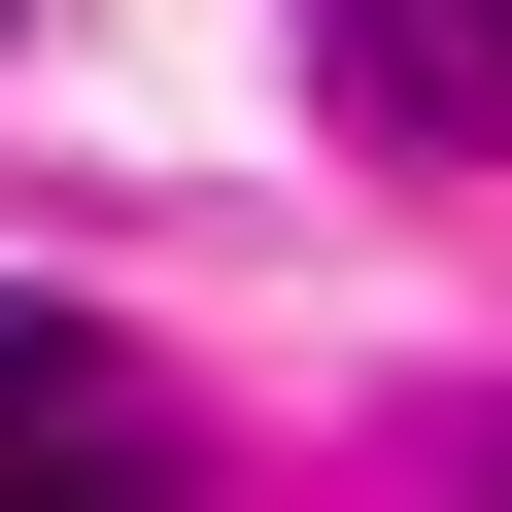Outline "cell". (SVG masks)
Segmentation results:
<instances>
[{"label": "cell", "instance_id": "1", "mask_svg": "<svg viewBox=\"0 0 512 512\" xmlns=\"http://www.w3.org/2000/svg\"><path fill=\"white\" fill-rule=\"evenodd\" d=\"M0 512H205V478H171V410H137L69 308H0Z\"/></svg>", "mask_w": 512, "mask_h": 512}, {"label": "cell", "instance_id": "2", "mask_svg": "<svg viewBox=\"0 0 512 512\" xmlns=\"http://www.w3.org/2000/svg\"><path fill=\"white\" fill-rule=\"evenodd\" d=\"M308 69H342L376 137H444V171H512V0H308Z\"/></svg>", "mask_w": 512, "mask_h": 512}]
</instances>
